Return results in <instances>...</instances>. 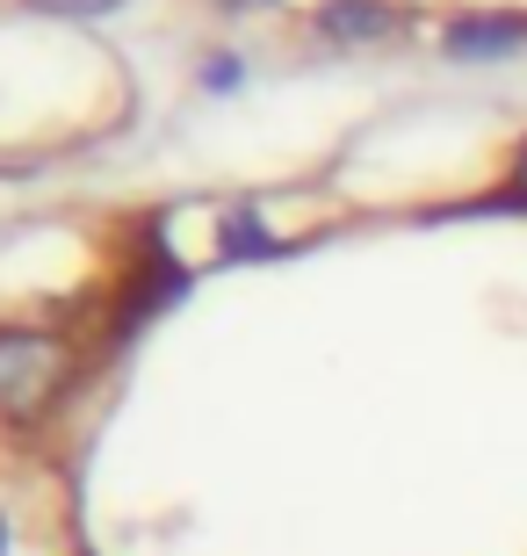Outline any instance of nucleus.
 I'll use <instances>...</instances> for the list:
<instances>
[{
	"label": "nucleus",
	"instance_id": "3",
	"mask_svg": "<svg viewBox=\"0 0 527 556\" xmlns=\"http://www.w3.org/2000/svg\"><path fill=\"white\" fill-rule=\"evenodd\" d=\"M513 43H527V15H477L448 29V51L455 59H506Z\"/></svg>",
	"mask_w": 527,
	"mask_h": 556
},
{
	"label": "nucleus",
	"instance_id": "1",
	"mask_svg": "<svg viewBox=\"0 0 527 556\" xmlns=\"http://www.w3.org/2000/svg\"><path fill=\"white\" fill-rule=\"evenodd\" d=\"M65 362L59 348H43V340H8L0 348V405H15V413H37L43 397L65 383Z\"/></svg>",
	"mask_w": 527,
	"mask_h": 556
},
{
	"label": "nucleus",
	"instance_id": "2",
	"mask_svg": "<svg viewBox=\"0 0 527 556\" xmlns=\"http://www.w3.org/2000/svg\"><path fill=\"white\" fill-rule=\"evenodd\" d=\"M318 29L332 43H376V37H398V8H384V0H325Z\"/></svg>",
	"mask_w": 527,
	"mask_h": 556
},
{
	"label": "nucleus",
	"instance_id": "5",
	"mask_svg": "<svg viewBox=\"0 0 527 556\" xmlns=\"http://www.w3.org/2000/svg\"><path fill=\"white\" fill-rule=\"evenodd\" d=\"M231 8H246V0H231Z\"/></svg>",
	"mask_w": 527,
	"mask_h": 556
},
{
	"label": "nucleus",
	"instance_id": "4",
	"mask_svg": "<svg viewBox=\"0 0 527 556\" xmlns=\"http://www.w3.org/2000/svg\"><path fill=\"white\" fill-rule=\"evenodd\" d=\"M520 181H527V152H520Z\"/></svg>",
	"mask_w": 527,
	"mask_h": 556
}]
</instances>
